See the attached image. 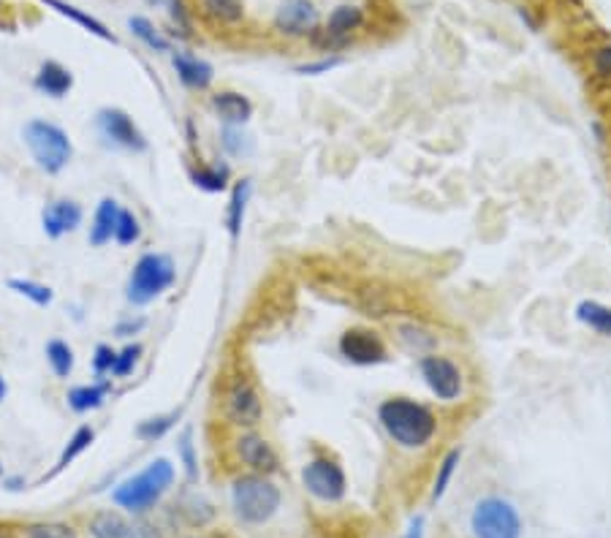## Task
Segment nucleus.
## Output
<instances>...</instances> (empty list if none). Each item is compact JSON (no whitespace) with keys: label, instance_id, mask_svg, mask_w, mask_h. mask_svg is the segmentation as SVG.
I'll return each instance as SVG.
<instances>
[{"label":"nucleus","instance_id":"obj_1","mask_svg":"<svg viewBox=\"0 0 611 538\" xmlns=\"http://www.w3.org/2000/svg\"><path fill=\"white\" fill-rule=\"evenodd\" d=\"M378 422L386 435L397 443L399 449H427L438 435V417L425 402L410 400V397H389L378 406Z\"/></svg>","mask_w":611,"mask_h":538},{"label":"nucleus","instance_id":"obj_2","mask_svg":"<svg viewBox=\"0 0 611 538\" xmlns=\"http://www.w3.org/2000/svg\"><path fill=\"white\" fill-rule=\"evenodd\" d=\"M172 484H174L172 460L158 458L152 460L144 471H139L137 476L126 478V482L111 493V501H115L120 508H126V512L144 514L169 493Z\"/></svg>","mask_w":611,"mask_h":538},{"label":"nucleus","instance_id":"obj_3","mask_svg":"<svg viewBox=\"0 0 611 538\" xmlns=\"http://www.w3.org/2000/svg\"><path fill=\"white\" fill-rule=\"evenodd\" d=\"M470 534L473 538H522L525 519L519 506L505 495H484L470 508Z\"/></svg>","mask_w":611,"mask_h":538},{"label":"nucleus","instance_id":"obj_4","mask_svg":"<svg viewBox=\"0 0 611 538\" xmlns=\"http://www.w3.org/2000/svg\"><path fill=\"white\" fill-rule=\"evenodd\" d=\"M232 506L239 523L264 525L278 514L280 489L264 473H248L234 482Z\"/></svg>","mask_w":611,"mask_h":538},{"label":"nucleus","instance_id":"obj_5","mask_svg":"<svg viewBox=\"0 0 611 538\" xmlns=\"http://www.w3.org/2000/svg\"><path fill=\"white\" fill-rule=\"evenodd\" d=\"M22 137H25L28 150H31L33 161H36L41 172L61 174L63 169L68 166V161H72V139H68V133L63 131L61 126H55V122L31 120L25 126V131H22Z\"/></svg>","mask_w":611,"mask_h":538},{"label":"nucleus","instance_id":"obj_6","mask_svg":"<svg viewBox=\"0 0 611 538\" xmlns=\"http://www.w3.org/2000/svg\"><path fill=\"white\" fill-rule=\"evenodd\" d=\"M178 280V267H174L172 256L167 254H144L142 259L133 265L131 278H128L126 297L131 305H150L152 300L169 291Z\"/></svg>","mask_w":611,"mask_h":538},{"label":"nucleus","instance_id":"obj_7","mask_svg":"<svg viewBox=\"0 0 611 538\" xmlns=\"http://www.w3.org/2000/svg\"><path fill=\"white\" fill-rule=\"evenodd\" d=\"M302 484L315 501L340 503L349 493V478L343 465L332 458H315L302 467Z\"/></svg>","mask_w":611,"mask_h":538},{"label":"nucleus","instance_id":"obj_8","mask_svg":"<svg viewBox=\"0 0 611 538\" xmlns=\"http://www.w3.org/2000/svg\"><path fill=\"white\" fill-rule=\"evenodd\" d=\"M419 373L425 378L427 389L438 397L440 402H457L465 389V376H462L460 365L449 356L427 354L419 359Z\"/></svg>","mask_w":611,"mask_h":538},{"label":"nucleus","instance_id":"obj_9","mask_svg":"<svg viewBox=\"0 0 611 538\" xmlns=\"http://www.w3.org/2000/svg\"><path fill=\"white\" fill-rule=\"evenodd\" d=\"M364 25V11L354 3H343L329 14L326 25L319 28V31L310 36L313 46H319L321 52H329V55H337L340 50L351 44V36Z\"/></svg>","mask_w":611,"mask_h":538},{"label":"nucleus","instance_id":"obj_10","mask_svg":"<svg viewBox=\"0 0 611 538\" xmlns=\"http://www.w3.org/2000/svg\"><path fill=\"white\" fill-rule=\"evenodd\" d=\"M340 356L345 362L356 367H375L384 365L389 359V351H386V343L380 341L378 332L367 330V326H351L340 335L337 341Z\"/></svg>","mask_w":611,"mask_h":538},{"label":"nucleus","instance_id":"obj_11","mask_svg":"<svg viewBox=\"0 0 611 538\" xmlns=\"http://www.w3.org/2000/svg\"><path fill=\"white\" fill-rule=\"evenodd\" d=\"M96 128L107 142L115 144V148L128 150V153H144L147 150L144 133L139 131V126L131 120V115L122 112V109H101V112L96 115Z\"/></svg>","mask_w":611,"mask_h":538},{"label":"nucleus","instance_id":"obj_12","mask_svg":"<svg viewBox=\"0 0 611 538\" xmlns=\"http://www.w3.org/2000/svg\"><path fill=\"white\" fill-rule=\"evenodd\" d=\"M223 411L226 419L237 427H256L261 422V397L248 378H234L223 395Z\"/></svg>","mask_w":611,"mask_h":538},{"label":"nucleus","instance_id":"obj_13","mask_svg":"<svg viewBox=\"0 0 611 538\" xmlns=\"http://www.w3.org/2000/svg\"><path fill=\"white\" fill-rule=\"evenodd\" d=\"M319 9L313 0H283L275 14V31L288 39H310L319 31Z\"/></svg>","mask_w":611,"mask_h":538},{"label":"nucleus","instance_id":"obj_14","mask_svg":"<svg viewBox=\"0 0 611 538\" xmlns=\"http://www.w3.org/2000/svg\"><path fill=\"white\" fill-rule=\"evenodd\" d=\"M82 218H85V213H82L79 204L72 202V198H61V202L46 204L44 213H41V224H44L46 237L52 239L79 229Z\"/></svg>","mask_w":611,"mask_h":538},{"label":"nucleus","instance_id":"obj_15","mask_svg":"<svg viewBox=\"0 0 611 538\" xmlns=\"http://www.w3.org/2000/svg\"><path fill=\"white\" fill-rule=\"evenodd\" d=\"M237 454L245 465L256 473H264V476L278 471V454L269 446V441H264L256 432H245V435L237 438Z\"/></svg>","mask_w":611,"mask_h":538},{"label":"nucleus","instance_id":"obj_16","mask_svg":"<svg viewBox=\"0 0 611 538\" xmlns=\"http://www.w3.org/2000/svg\"><path fill=\"white\" fill-rule=\"evenodd\" d=\"M172 66L182 85L191 87V90H207L215 79V68L202 57L191 55V52H174Z\"/></svg>","mask_w":611,"mask_h":538},{"label":"nucleus","instance_id":"obj_17","mask_svg":"<svg viewBox=\"0 0 611 538\" xmlns=\"http://www.w3.org/2000/svg\"><path fill=\"white\" fill-rule=\"evenodd\" d=\"M213 109L226 126H245L253 117V104L248 96L237 90H221L213 96Z\"/></svg>","mask_w":611,"mask_h":538},{"label":"nucleus","instance_id":"obj_18","mask_svg":"<svg viewBox=\"0 0 611 538\" xmlns=\"http://www.w3.org/2000/svg\"><path fill=\"white\" fill-rule=\"evenodd\" d=\"M122 207L115 202V198L107 196L101 198V204H98L96 215H93V224H90V245L93 248H104V245L111 243L115 239L117 232V220H120Z\"/></svg>","mask_w":611,"mask_h":538},{"label":"nucleus","instance_id":"obj_19","mask_svg":"<svg viewBox=\"0 0 611 538\" xmlns=\"http://www.w3.org/2000/svg\"><path fill=\"white\" fill-rule=\"evenodd\" d=\"M33 85H36V90L41 93V96L63 98V96H68V90L74 87V77H72V72H68L66 66H61L57 61H46V63H41Z\"/></svg>","mask_w":611,"mask_h":538},{"label":"nucleus","instance_id":"obj_20","mask_svg":"<svg viewBox=\"0 0 611 538\" xmlns=\"http://www.w3.org/2000/svg\"><path fill=\"white\" fill-rule=\"evenodd\" d=\"M574 315L581 326H587L596 335L611 337V305H603L598 300H581L576 305Z\"/></svg>","mask_w":611,"mask_h":538},{"label":"nucleus","instance_id":"obj_21","mask_svg":"<svg viewBox=\"0 0 611 538\" xmlns=\"http://www.w3.org/2000/svg\"><path fill=\"white\" fill-rule=\"evenodd\" d=\"M90 536L93 538H139L137 528L120 517L117 512H98L90 519Z\"/></svg>","mask_w":611,"mask_h":538},{"label":"nucleus","instance_id":"obj_22","mask_svg":"<svg viewBox=\"0 0 611 538\" xmlns=\"http://www.w3.org/2000/svg\"><path fill=\"white\" fill-rule=\"evenodd\" d=\"M107 384H85V386H74L72 391L66 395L68 408L76 413H87V411H96V408L104 406V400H107Z\"/></svg>","mask_w":611,"mask_h":538},{"label":"nucleus","instance_id":"obj_23","mask_svg":"<svg viewBox=\"0 0 611 538\" xmlns=\"http://www.w3.org/2000/svg\"><path fill=\"white\" fill-rule=\"evenodd\" d=\"M199 9L217 25H237L245 17L243 0H199Z\"/></svg>","mask_w":611,"mask_h":538},{"label":"nucleus","instance_id":"obj_24","mask_svg":"<svg viewBox=\"0 0 611 538\" xmlns=\"http://www.w3.org/2000/svg\"><path fill=\"white\" fill-rule=\"evenodd\" d=\"M460 462H462V449H449V452H446V458L440 460L438 476H435L432 495H430L432 506L446 498V493H449V487H451V482H454L457 471H460Z\"/></svg>","mask_w":611,"mask_h":538},{"label":"nucleus","instance_id":"obj_25","mask_svg":"<svg viewBox=\"0 0 611 538\" xmlns=\"http://www.w3.org/2000/svg\"><path fill=\"white\" fill-rule=\"evenodd\" d=\"M248 202H250V180H243V183L234 185L232 204H228V215H226V226H228V234H232V239H237L239 232H243Z\"/></svg>","mask_w":611,"mask_h":538},{"label":"nucleus","instance_id":"obj_26","mask_svg":"<svg viewBox=\"0 0 611 538\" xmlns=\"http://www.w3.org/2000/svg\"><path fill=\"white\" fill-rule=\"evenodd\" d=\"M228 177H232V169L226 163H215V166H202L193 169L191 180L196 189L207 191V193H221L228 189Z\"/></svg>","mask_w":611,"mask_h":538},{"label":"nucleus","instance_id":"obj_27","mask_svg":"<svg viewBox=\"0 0 611 538\" xmlns=\"http://www.w3.org/2000/svg\"><path fill=\"white\" fill-rule=\"evenodd\" d=\"M46 6H52V9L57 11V14H63V17H72L74 22H79L82 28H85V31H90V33H96L98 39H104V41H111V44H115V36H111V33L107 31V28L101 25V22L98 20H93L90 14H85V11H79L76 9V6L72 3H63V0H44Z\"/></svg>","mask_w":611,"mask_h":538},{"label":"nucleus","instance_id":"obj_28","mask_svg":"<svg viewBox=\"0 0 611 538\" xmlns=\"http://www.w3.org/2000/svg\"><path fill=\"white\" fill-rule=\"evenodd\" d=\"M93 441H96V432H93V427H87V424L79 427V430H76L72 435V441H68V446L63 449V454H61V460H57L52 476H55V473H61V471H66V467L72 465L76 458H79V454H85L87 449L93 446Z\"/></svg>","mask_w":611,"mask_h":538},{"label":"nucleus","instance_id":"obj_29","mask_svg":"<svg viewBox=\"0 0 611 538\" xmlns=\"http://www.w3.org/2000/svg\"><path fill=\"white\" fill-rule=\"evenodd\" d=\"M128 28H131L133 36L142 41L147 50H152V52H169V39L163 36V33L158 31V28L152 25V22L147 20V17H131V20H128Z\"/></svg>","mask_w":611,"mask_h":538},{"label":"nucleus","instance_id":"obj_30","mask_svg":"<svg viewBox=\"0 0 611 538\" xmlns=\"http://www.w3.org/2000/svg\"><path fill=\"white\" fill-rule=\"evenodd\" d=\"M46 362L57 378H68L74 370V351L66 341H50L46 343Z\"/></svg>","mask_w":611,"mask_h":538},{"label":"nucleus","instance_id":"obj_31","mask_svg":"<svg viewBox=\"0 0 611 538\" xmlns=\"http://www.w3.org/2000/svg\"><path fill=\"white\" fill-rule=\"evenodd\" d=\"M421 332H425V330H421V326H416V324H399L397 326L399 343H403V346L408 351H414V354L427 356V354H432L430 348H435V337L430 335V332H427L425 337H419Z\"/></svg>","mask_w":611,"mask_h":538},{"label":"nucleus","instance_id":"obj_32","mask_svg":"<svg viewBox=\"0 0 611 538\" xmlns=\"http://www.w3.org/2000/svg\"><path fill=\"white\" fill-rule=\"evenodd\" d=\"M9 289L17 291L20 297H25V300H31L33 305L46 308L52 302V289L44 283H36V280H22V278H11L9 280Z\"/></svg>","mask_w":611,"mask_h":538},{"label":"nucleus","instance_id":"obj_33","mask_svg":"<svg viewBox=\"0 0 611 538\" xmlns=\"http://www.w3.org/2000/svg\"><path fill=\"white\" fill-rule=\"evenodd\" d=\"M221 144H223V150H226V153L234 155V158L248 155L253 150V139L243 131V126H223Z\"/></svg>","mask_w":611,"mask_h":538},{"label":"nucleus","instance_id":"obj_34","mask_svg":"<svg viewBox=\"0 0 611 538\" xmlns=\"http://www.w3.org/2000/svg\"><path fill=\"white\" fill-rule=\"evenodd\" d=\"M178 419L180 413H163V417L144 419V422L137 424V438L139 441H158V438H163L169 430H172Z\"/></svg>","mask_w":611,"mask_h":538},{"label":"nucleus","instance_id":"obj_35","mask_svg":"<svg viewBox=\"0 0 611 538\" xmlns=\"http://www.w3.org/2000/svg\"><path fill=\"white\" fill-rule=\"evenodd\" d=\"M142 237V226H139V218L131 213V209H122L120 220H117L115 243L117 245H133Z\"/></svg>","mask_w":611,"mask_h":538},{"label":"nucleus","instance_id":"obj_36","mask_svg":"<svg viewBox=\"0 0 611 538\" xmlns=\"http://www.w3.org/2000/svg\"><path fill=\"white\" fill-rule=\"evenodd\" d=\"M178 452H180L182 465H185L187 482L193 484L199 478V460H196V452H193V430H191V427H187V430L180 435Z\"/></svg>","mask_w":611,"mask_h":538},{"label":"nucleus","instance_id":"obj_37","mask_svg":"<svg viewBox=\"0 0 611 538\" xmlns=\"http://www.w3.org/2000/svg\"><path fill=\"white\" fill-rule=\"evenodd\" d=\"M28 538H79L66 523H36L28 528Z\"/></svg>","mask_w":611,"mask_h":538},{"label":"nucleus","instance_id":"obj_38","mask_svg":"<svg viewBox=\"0 0 611 538\" xmlns=\"http://www.w3.org/2000/svg\"><path fill=\"white\" fill-rule=\"evenodd\" d=\"M139 356H142V346H139V343L122 348L120 354H117V362H115V370H111V376H117V378L131 376L133 367H137V362H139Z\"/></svg>","mask_w":611,"mask_h":538},{"label":"nucleus","instance_id":"obj_39","mask_svg":"<svg viewBox=\"0 0 611 538\" xmlns=\"http://www.w3.org/2000/svg\"><path fill=\"white\" fill-rule=\"evenodd\" d=\"M590 63L598 79H611V44H601L598 50H592Z\"/></svg>","mask_w":611,"mask_h":538},{"label":"nucleus","instance_id":"obj_40","mask_svg":"<svg viewBox=\"0 0 611 538\" xmlns=\"http://www.w3.org/2000/svg\"><path fill=\"white\" fill-rule=\"evenodd\" d=\"M169 17H172V25L178 28L180 36H191L193 25H191V17H187V9L182 0H169Z\"/></svg>","mask_w":611,"mask_h":538},{"label":"nucleus","instance_id":"obj_41","mask_svg":"<svg viewBox=\"0 0 611 538\" xmlns=\"http://www.w3.org/2000/svg\"><path fill=\"white\" fill-rule=\"evenodd\" d=\"M337 66H343V57L329 55V57H321V61H315V63H304V66H297V74L319 77V74H329L332 68H337Z\"/></svg>","mask_w":611,"mask_h":538},{"label":"nucleus","instance_id":"obj_42","mask_svg":"<svg viewBox=\"0 0 611 538\" xmlns=\"http://www.w3.org/2000/svg\"><path fill=\"white\" fill-rule=\"evenodd\" d=\"M115 362H117V351L107 346V343H101V346L96 348V356H93V370H96L98 376H107V373L115 370Z\"/></svg>","mask_w":611,"mask_h":538},{"label":"nucleus","instance_id":"obj_43","mask_svg":"<svg viewBox=\"0 0 611 538\" xmlns=\"http://www.w3.org/2000/svg\"><path fill=\"white\" fill-rule=\"evenodd\" d=\"M144 324H147L144 319H128V321H120V324L115 326V335H117V337H131V335H137L139 330H144Z\"/></svg>","mask_w":611,"mask_h":538},{"label":"nucleus","instance_id":"obj_44","mask_svg":"<svg viewBox=\"0 0 611 538\" xmlns=\"http://www.w3.org/2000/svg\"><path fill=\"white\" fill-rule=\"evenodd\" d=\"M425 528H427L425 514H416V517L408 523V528H405L403 538H425Z\"/></svg>","mask_w":611,"mask_h":538},{"label":"nucleus","instance_id":"obj_45","mask_svg":"<svg viewBox=\"0 0 611 538\" xmlns=\"http://www.w3.org/2000/svg\"><path fill=\"white\" fill-rule=\"evenodd\" d=\"M6 391H9V386H6V381H3V376H0V402H3V400H6Z\"/></svg>","mask_w":611,"mask_h":538},{"label":"nucleus","instance_id":"obj_46","mask_svg":"<svg viewBox=\"0 0 611 538\" xmlns=\"http://www.w3.org/2000/svg\"><path fill=\"white\" fill-rule=\"evenodd\" d=\"M20 487H22L20 478H11V482H9V489H20Z\"/></svg>","mask_w":611,"mask_h":538},{"label":"nucleus","instance_id":"obj_47","mask_svg":"<svg viewBox=\"0 0 611 538\" xmlns=\"http://www.w3.org/2000/svg\"><path fill=\"white\" fill-rule=\"evenodd\" d=\"M147 6H163V3H169V0H144Z\"/></svg>","mask_w":611,"mask_h":538},{"label":"nucleus","instance_id":"obj_48","mask_svg":"<svg viewBox=\"0 0 611 538\" xmlns=\"http://www.w3.org/2000/svg\"><path fill=\"white\" fill-rule=\"evenodd\" d=\"M0 476H3V465H0Z\"/></svg>","mask_w":611,"mask_h":538},{"label":"nucleus","instance_id":"obj_49","mask_svg":"<svg viewBox=\"0 0 611 538\" xmlns=\"http://www.w3.org/2000/svg\"><path fill=\"white\" fill-rule=\"evenodd\" d=\"M191 538H207V536H191Z\"/></svg>","mask_w":611,"mask_h":538},{"label":"nucleus","instance_id":"obj_50","mask_svg":"<svg viewBox=\"0 0 611 538\" xmlns=\"http://www.w3.org/2000/svg\"><path fill=\"white\" fill-rule=\"evenodd\" d=\"M0 538H3V536H0Z\"/></svg>","mask_w":611,"mask_h":538}]
</instances>
